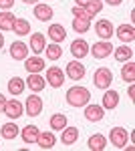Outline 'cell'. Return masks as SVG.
<instances>
[{"label":"cell","mask_w":135,"mask_h":151,"mask_svg":"<svg viewBox=\"0 0 135 151\" xmlns=\"http://www.w3.org/2000/svg\"><path fill=\"white\" fill-rule=\"evenodd\" d=\"M91 101V93L87 87H81V85H75L67 91V103L71 107H85V105Z\"/></svg>","instance_id":"6da1fadb"},{"label":"cell","mask_w":135,"mask_h":151,"mask_svg":"<svg viewBox=\"0 0 135 151\" xmlns=\"http://www.w3.org/2000/svg\"><path fill=\"white\" fill-rule=\"evenodd\" d=\"M93 83H95V87L97 89H109L113 83V73L111 69H107V67H99V69L95 70V75H93Z\"/></svg>","instance_id":"7a4b0ae2"},{"label":"cell","mask_w":135,"mask_h":151,"mask_svg":"<svg viewBox=\"0 0 135 151\" xmlns=\"http://www.w3.org/2000/svg\"><path fill=\"white\" fill-rule=\"evenodd\" d=\"M95 35L99 36L101 40H111L113 35H115V26H113L111 20L101 18V20H97V24H95Z\"/></svg>","instance_id":"3957f363"},{"label":"cell","mask_w":135,"mask_h":151,"mask_svg":"<svg viewBox=\"0 0 135 151\" xmlns=\"http://www.w3.org/2000/svg\"><path fill=\"white\" fill-rule=\"evenodd\" d=\"M113 48L115 47L111 45V40H101V42H95V45L89 48V52L97 58V60H103V58H107L113 52Z\"/></svg>","instance_id":"277c9868"},{"label":"cell","mask_w":135,"mask_h":151,"mask_svg":"<svg viewBox=\"0 0 135 151\" xmlns=\"http://www.w3.org/2000/svg\"><path fill=\"white\" fill-rule=\"evenodd\" d=\"M24 115L28 117H38L43 113V99L38 97V95H30V97H26V103H24Z\"/></svg>","instance_id":"5b68a950"},{"label":"cell","mask_w":135,"mask_h":151,"mask_svg":"<svg viewBox=\"0 0 135 151\" xmlns=\"http://www.w3.org/2000/svg\"><path fill=\"white\" fill-rule=\"evenodd\" d=\"M109 139H111V145H115L117 149H123L125 145H127L129 133H127V129H123V127H113L111 131H109Z\"/></svg>","instance_id":"8992f818"},{"label":"cell","mask_w":135,"mask_h":151,"mask_svg":"<svg viewBox=\"0 0 135 151\" xmlns=\"http://www.w3.org/2000/svg\"><path fill=\"white\" fill-rule=\"evenodd\" d=\"M46 83H48L53 89L63 87V83H65V73H63V69H58V67H51V69L46 70Z\"/></svg>","instance_id":"52a82bcc"},{"label":"cell","mask_w":135,"mask_h":151,"mask_svg":"<svg viewBox=\"0 0 135 151\" xmlns=\"http://www.w3.org/2000/svg\"><path fill=\"white\" fill-rule=\"evenodd\" d=\"M4 115L8 117V119H18L20 115H24V107L20 101H16V99H10V101H6L4 105Z\"/></svg>","instance_id":"ba28073f"},{"label":"cell","mask_w":135,"mask_h":151,"mask_svg":"<svg viewBox=\"0 0 135 151\" xmlns=\"http://www.w3.org/2000/svg\"><path fill=\"white\" fill-rule=\"evenodd\" d=\"M115 35H117V38H119L123 45L133 42V40H135V28H133V24H121V26H117V28H115Z\"/></svg>","instance_id":"9c48e42d"},{"label":"cell","mask_w":135,"mask_h":151,"mask_svg":"<svg viewBox=\"0 0 135 151\" xmlns=\"http://www.w3.org/2000/svg\"><path fill=\"white\" fill-rule=\"evenodd\" d=\"M65 75H67L69 79H73V81H81V79L85 77V65H81L79 60L75 58V60L67 63V70H65Z\"/></svg>","instance_id":"30bf717a"},{"label":"cell","mask_w":135,"mask_h":151,"mask_svg":"<svg viewBox=\"0 0 135 151\" xmlns=\"http://www.w3.org/2000/svg\"><path fill=\"white\" fill-rule=\"evenodd\" d=\"M71 55L77 58V60L87 57V55H89V45H87V40H83V38L73 40V42H71Z\"/></svg>","instance_id":"8fae6325"},{"label":"cell","mask_w":135,"mask_h":151,"mask_svg":"<svg viewBox=\"0 0 135 151\" xmlns=\"http://www.w3.org/2000/svg\"><path fill=\"white\" fill-rule=\"evenodd\" d=\"M85 117H87V121L91 123H99L103 117H105V109H103L101 105H85Z\"/></svg>","instance_id":"7c38bea8"},{"label":"cell","mask_w":135,"mask_h":151,"mask_svg":"<svg viewBox=\"0 0 135 151\" xmlns=\"http://www.w3.org/2000/svg\"><path fill=\"white\" fill-rule=\"evenodd\" d=\"M26 87L32 91V93H40L43 89H45V85H46V81L40 77V73H28V79H26Z\"/></svg>","instance_id":"4fadbf2b"},{"label":"cell","mask_w":135,"mask_h":151,"mask_svg":"<svg viewBox=\"0 0 135 151\" xmlns=\"http://www.w3.org/2000/svg\"><path fill=\"white\" fill-rule=\"evenodd\" d=\"M10 57L14 58V60H24V58L28 57V45L22 42V40L12 42L10 45Z\"/></svg>","instance_id":"5bb4252c"},{"label":"cell","mask_w":135,"mask_h":151,"mask_svg":"<svg viewBox=\"0 0 135 151\" xmlns=\"http://www.w3.org/2000/svg\"><path fill=\"white\" fill-rule=\"evenodd\" d=\"M36 143H38V147L40 149H53L56 143V137L53 131H43V133H38V139H36Z\"/></svg>","instance_id":"9a60e30c"},{"label":"cell","mask_w":135,"mask_h":151,"mask_svg":"<svg viewBox=\"0 0 135 151\" xmlns=\"http://www.w3.org/2000/svg\"><path fill=\"white\" fill-rule=\"evenodd\" d=\"M48 38L53 40V42H63L65 38H67V30H65V26L63 24H51L48 26Z\"/></svg>","instance_id":"2e32d148"},{"label":"cell","mask_w":135,"mask_h":151,"mask_svg":"<svg viewBox=\"0 0 135 151\" xmlns=\"http://www.w3.org/2000/svg\"><path fill=\"white\" fill-rule=\"evenodd\" d=\"M45 47H46V38L43 32H34L30 36V50H32L34 55H40V52H45Z\"/></svg>","instance_id":"e0dca14e"},{"label":"cell","mask_w":135,"mask_h":151,"mask_svg":"<svg viewBox=\"0 0 135 151\" xmlns=\"http://www.w3.org/2000/svg\"><path fill=\"white\" fill-rule=\"evenodd\" d=\"M87 147L91 151H103L107 147V137L101 135V133H95V135H91L89 141H87Z\"/></svg>","instance_id":"ac0fdd59"},{"label":"cell","mask_w":135,"mask_h":151,"mask_svg":"<svg viewBox=\"0 0 135 151\" xmlns=\"http://www.w3.org/2000/svg\"><path fill=\"white\" fill-rule=\"evenodd\" d=\"M38 127L36 125H26V127H22V131H20V135H22V141L26 143V145H32V143H36V139H38Z\"/></svg>","instance_id":"d6986e66"},{"label":"cell","mask_w":135,"mask_h":151,"mask_svg":"<svg viewBox=\"0 0 135 151\" xmlns=\"http://www.w3.org/2000/svg\"><path fill=\"white\" fill-rule=\"evenodd\" d=\"M61 141H63V145H75L79 141V127H65Z\"/></svg>","instance_id":"ffe728a7"},{"label":"cell","mask_w":135,"mask_h":151,"mask_svg":"<svg viewBox=\"0 0 135 151\" xmlns=\"http://www.w3.org/2000/svg\"><path fill=\"white\" fill-rule=\"evenodd\" d=\"M119 105V93L117 91H107L105 89V95H103V109H107V111H111Z\"/></svg>","instance_id":"44dd1931"},{"label":"cell","mask_w":135,"mask_h":151,"mask_svg":"<svg viewBox=\"0 0 135 151\" xmlns=\"http://www.w3.org/2000/svg\"><path fill=\"white\" fill-rule=\"evenodd\" d=\"M34 16H36L40 22H46V20H51V18L55 16V12H53V8H51L48 4H36V6H34Z\"/></svg>","instance_id":"7402d4cb"},{"label":"cell","mask_w":135,"mask_h":151,"mask_svg":"<svg viewBox=\"0 0 135 151\" xmlns=\"http://www.w3.org/2000/svg\"><path fill=\"white\" fill-rule=\"evenodd\" d=\"M26 63H24V67H26V70L28 73H43L46 67V63L40 57H32V58H24Z\"/></svg>","instance_id":"603a6c76"},{"label":"cell","mask_w":135,"mask_h":151,"mask_svg":"<svg viewBox=\"0 0 135 151\" xmlns=\"http://www.w3.org/2000/svg\"><path fill=\"white\" fill-rule=\"evenodd\" d=\"M113 55H115V60L125 63V60H131L133 58V48H129L127 45H121V47L113 48Z\"/></svg>","instance_id":"cb8c5ba5"},{"label":"cell","mask_w":135,"mask_h":151,"mask_svg":"<svg viewBox=\"0 0 135 151\" xmlns=\"http://www.w3.org/2000/svg\"><path fill=\"white\" fill-rule=\"evenodd\" d=\"M12 30H14V35H18V36L30 35V22H28V20H24V18H14Z\"/></svg>","instance_id":"d4e9b609"},{"label":"cell","mask_w":135,"mask_h":151,"mask_svg":"<svg viewBox=\"0 0 135 151\" xmlns=\"http://www.w3.org/2000/svg\"><path fill=\"white\" fill-rule=\"evenodd\" d=\"M18 131L20 129L16 127V123H4L2 127H0V135H2V139H16V135H18Z\"/></svg>","instance_id":"484cf974"},{"label":"cell","mask_w":135,"mask_h":151,"mask_svg":"<svg viewBox=\"0 0 135 151\" xmlns=\"http://www.w3.org/2000/svg\"><path fill=\"white\" fill-rule=\"evenodd\" d=\"M24 87H26V83H24V79H20V77H12L10 81H8V91H10V95H14V97L22 95Z\"/></svg>","instance_id":"4316f807"},{"label":"cell","mask_w":135,"mask_h":151,"mask_svg":"<svg viewBox=\"0 0 135 151\" xmlns=\"http://www.w3.org/2000/svg\"><path fill=\"white\" fill-rule=\"evenodd\" d=\"M121 79L125 83H129V85L135 81V65L131 60H125V65L121 67Z\"/></svg>","instance_id":"83f0119b"},{"label":"cell","mask_w":135,"mask_h":151,"mask_svg":"<svg viewBox=\"0 0 135 151\" xmlns=\"http://www.w3.org/2000/svg\"><path fill=\"white\" fill-rule=\"evenodd\" d=\"M48 125H51V129L63 131V129L67 127V115H63V113H55V115L48 119Z\"/></svg>","instance_id":"f1b7e54d"},{"label":"cell","mask_w":135,"mask_h":151,"mask_svg":"<svg viewBox=\"0 0 135 151\" xmlns=\"http://www.w3.org/2000/svg\"><path fill=\"white\" fill-rule=\"evenodd\" d=\"M89 28H91V18H79V16L73 18V30H75V32L83 35V32H87Z\"/></svg>","instance_id":"f546056e"},{"label":"cell","mask_w":135,"mask_h":151,"mask_svg":"<svg viewBox=\"0 0 135 151\" xmlns=\"http://www.w3.org/2000/svg\"><path fill=\"white\" fill-rule=\"evenodd\" d=\"M12 24H14V14L8 10L0 12V30H12Z\"/></svg>","instance_id":"4dcf8cb0"},{"label":"cell","mask_w":135,"mask_h":151,"mask_svg":"<svg viewBox=\"0 0 135 151\" xmlns=\"http://www.w3.org/2000/svg\"><path fill=\"white\" fill-rule=\"evenodd\" d=\"M45 50H46V58H48V60H58V58L63 57V48L58 47L56 42H53V45H46Z\"/></svg>","instance_id":"1f68e13d"},{"label":"cell","mask_w":135,"mask_h":151,"mask_svg":"<svg viewBox=\"0 0 135 151\" xmlns=\"http://www.w3.org/2000/svg\"><path fill=\"white\" fill-rule=\"evenodd\" d=\"M85 10H87V14L93 18L95 14H99V12L103 10V0H89L87 6H85Z\"/></svg>","instance_id":"d6a6232c"},{"label":"cell","mask_w":135,"mask_h":151,"mask_svg":"<svg viewBox=\"0 0 135 151\" xmlns=\"http://www.w3.org/2000/svg\"><path fill=\"white\" fill-rule=\"evenodd\" d=\"M71 12H73V16H79V18H91L83 6H73V10H71Z\"/></svg>","instance_id":"836d02e7"},{"label":"cell","mask_w":135,"mask_h":151,"mask_svg":"<svg viewBox=\"0 0 135 151\" xmlns=\"http://www.w3.org/2000/svg\"><path fill=\"white\" fill-rule=\"evenodd\" d=\"M14 6V0H0V10H10Z\"/></svg>","instance_id":"e575fe53"},{"label":"cell","mask_w":135,"mask_h":151,"mask_svg":"<svg viewBox=\"0 0 135 151\" xmlns=\"http://www.w3.org/2000/svg\"><path fill=\"white\" fill-rule=\"evenodd\" d=\"M4 105H6V97L0 95V113H4Z\"/></svg>","instance_id":"d590c367"},{"label":"cell","mask_w":135,"mask_h":151,"mask_svg":"<svg viewBox=\"0 0 135 151\" xmlns=\"http://www.w3.org/2000/svg\"><path fill=\"white\" fill-rule=\"evenodd\" d=\"M87 2H89V0H75V6H83V8H85Z\"/></svg>","instance_id":"8d00e7d4"},{"label":"cell","mask_w":135,"mask_h":151,"mask_svg":"<svg viewBox=\"0 0 135 151\" xmlns=\"http://www.w3.org/2000/svg\"><path fill=\"white\" fill-rule=\"evenodd\" d=\"M105 2H107V4H111V6H119L123 0H105Z\"/></svg>","instance_id":"74e56055"},{"label":"cell","mask_w":135,"mask_h":151,"mask_svg":"<svg viewBox=\"0 0 135 151\" xmlns=\"http://www.w3.org/2000/svg\"><path fill=\"white\" fill-rule=\"evenodd\" d=\"M133 95H135V89H133V85H131V87H129V99H131V101H133Z\"/></svg>","instance_id":"f35d334b"},{"label":"cell","mask_w":135,"mask_h":151,"mask_svg":"<svg viewBox=\"0 0 135 151\" xmlns=\"http://www.w3.org/2000/svg\"><path fill=\"white\" fill-rule=\"evenodd\" d=\"M4 47V35H2V32H0V48Z\"/></svg>","instance_id":"ab89813d"},{"label":"cell","mask_w":135,"mask_h":151,"mask_svg":"<svg viewBox=\"0 0 135 151\" xmlns=\"http://www.w3.org/2000/svg\"><path fill=\"white\" fill-rule=\"evenodd\" d=\"M22 2H26V4H36L38 0H22Z\"/></svg>","instance_id":"60d3db41"}]
</instances>
